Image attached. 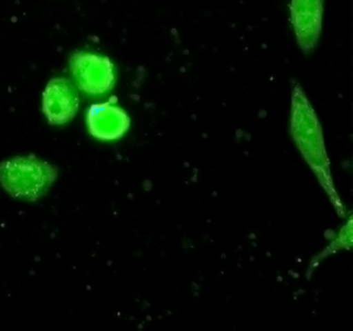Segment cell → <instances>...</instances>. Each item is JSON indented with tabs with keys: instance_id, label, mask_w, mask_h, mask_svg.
I'll list each match as a JSON object with an SVG mask.
<instances>
[{
	"instance_id": "5b68a950",
	"label": "cell",
	"mask_w": 353,
	"mask_h": 331,
	"mask_svg": "<svg viewBox=\"0 0 353 331\" xmlns=\"http://www.w3.org/2000/svg\"><path fill=\"white\" fill-rule=\"evenodd\" d=\"M88 132L101 141H115L125 136L131 119L123 108L107 103H94L86 112Z\"/></svg>"
},
{
	"instance_id": "7a4b0ae2",
	"label": "cell",
	"mask_w": 353,
	"mask_h": 331,
	"mask_svg": "<svg viewBox=\"0 0 353 331\" xmlns=\"http://www.w3.org/2000/svg\"><path fill=\"white\" fill-rule=\"evenodd\" d=\"M57 178V167L32 154L0 163V185L17 200L36 202L48 194Z\"/></svg>"
},
{
	"instance_id": "277c9868",
	"label": "cell",
	"mask_w": 353,
	"mask_h": 331,
	"mask_svg": "<svg viewBox=\"0 0 353 331\" xmlns=\"http://www.w3.org/2000/svg\"><path fill=\"white\" fill-rule=\"evenodd\" d=\"M79 99L68 80L53 78L42 94L43 113L51 126H65L75 117Z\"/></svg>"
},
{
	"instance_id": "6da1fadb",
	"label": "cell",
	"mask_w": 353,
	"mask_h": 331,
	"mask_svg": "<svg viewBox=\"0 0 353 331\" xmlns=\"http://www.w3.org/2000/svg\"><path fill=\"white\" fill-rule=\"evenodd\" d=\"M290 130L295 145L330 197L336 212L340 217H344V205L334 188L321 126L299 85H295L293 89Z\"/></svg>"
},
{
	"instance_id": "8992f818",
	"label": "cell",
	"mask_w": 353,
	"mask_h": 331,
	"mask_svg": "<svg viewBox=\"0 0 353 331\" xmlns=\"http://www.w3.org/2000/svg\"><path fill=\"white\" fill-rule=\"evenodd\" d=\"M290 12L297 43L305 53H310L321 33L322 0H291Z\"/></svg>"
},
{
	"instance_id": "3957f363",
	"label": "cell",
	"mask_w": 353,
	"mask_h": 331,
	"mask_svg": "<svg viewBox=\"0 0 353 331\" xmlns=\"http://www.w3.org/2000/svg\"><path fill=\"white\" fill-rule=\"evenodd\" d=\"M70 66L78 87L88 94H102L114 87V66L106 56L75 52Z\"/></svg>"
}]
</instances>
